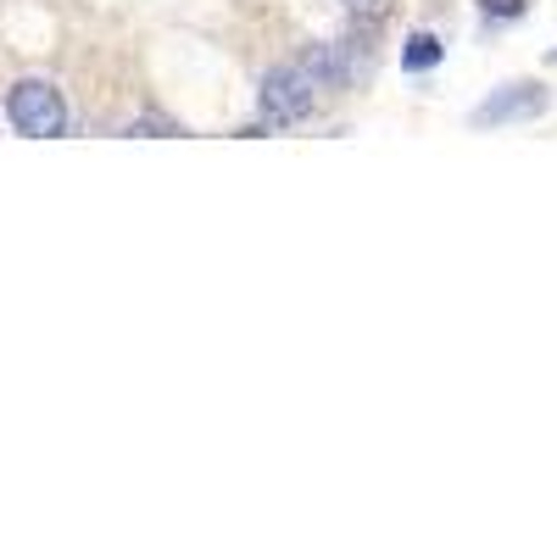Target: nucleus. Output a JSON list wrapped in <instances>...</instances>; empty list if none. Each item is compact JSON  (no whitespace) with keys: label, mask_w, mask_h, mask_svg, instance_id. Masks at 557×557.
I'll list each match as a JSON object with an SVG mask.
<instances>
[{"label":"nucleus","mask_w":557,"mask_h":557,"mask_svg":"<svg viewBox=\"0 0 557 557\" xmlns=\"http://www.w3.org/2000/svg\"><path fill=\"white\" fill-rule=\"evenodd\" d=\"M312 96L318 89L307 84V73L290 62V67H273L268 78H262V117L273 123V128H285V123H301L307 112H312Z\"/></svg>","instance_id":"obj_2"},{"label":"nucleus","mask_w":557,"mask_h":557,"mask_svg":"<svg viewBox=\"0 0 557 557\" xmlns=\"http://www.w3.org/2000/svg\"><path fill=\"white\" fill-rule=\"evenodd\" d=\"M441 57H446V45H441L435 34H412V39L401 45V67H412V73H430Z\"/></svg>","instance_id":"obj_5"},{"label":"nucleus","mask_w":557,"mask_h":557,"mask_svg":"<svg viewBox=\"0 0 557 557\" xmlns=\"http://www.w3.org/2000/svg\"><path fill=\"white\" fill-rule=\"evenodd\" d=\"M296 67L307 73V84L312 89H335V84H346L351 78V51L346 45H335V39H318V45H307V51L296 57Z\"/></svg>","instance_id":"obj_4"},{"label":"nucleus","mask_w":557,"mask_h":557,"mask_svg":"<svg viewBox=\"0 0 557 557\" xmlns=\"http://www.w3.org/2000/svg\"><path fill=\"white\" fill-rule=\"evenodd\" d=\"M7 117L28 139H57L67 128V101L51 78H17L12 96H7Z\"/></svg>","instance_id":"obj_1"},{"label":"nucleus","mask_w":557,"mask_h":557,"mask_svg":"<svg viewBox=\"0 0 557 557\" xmlns=\"http://www.w3.org/2000/svg\"><path fill=\"white\" fill-rule=\"evenodd\" d=\"M546 107H552V89H546V84H507V89H496L485 107L469 112V123H474V128H502V123L541 117Z\"/></svg>","instance_id":"obj_3"},{"label":"nucleus","mask_w":557,"mask_h":557,"mask_svg":"<svg viewBox=\"0 0 557 557\" xmlns=\"http://www.w3.org/2000/svg\"><path fill=\"white\" fill-rule=\"evenodd\" d=\"M552 62H557V51H552Z\"/></svg>","instance_id":"obj_9"},{"label":"nucleus","mask_w":557,"mask_h":557,"mask_svg":"<svg viewBox=\"0 0 557 557\" xmlns=\"http://www.w3.org/2000/svg\"><path fill=\"white\" fill-rule=\"evenodd\" d=\"M346 12L357 23H385L391 17V0H346Z\"/></svg>","instance_id":"obj_7"},{"label":"nucleus","mask_w":557,"mask_h":557,"mask_svg":"<svg viewBox=\"0 0 557 557\" xmlns=\"http://www.w3.org/2000/svg\"><path fill=\"white\" fill-rule=\"evenodd\" d=\"M128 134H146V139H168V134H184L173 117H162V112H146V117H134L128 123Z\"/></svg>","instance_id":"obj_6"},{"label":"nucleus","mask_w":557,"mask_h":557,"mask_svg":"<svg viewBox=\"0 0 557 557\" xmlns=\"http://www.w3.org/2000/svg\"><path fill=\"white\" fill-rule=\"evenodd\" d=\"M485 17H524V0H480Z\"/></svg>","instance_id":"obj_8"}]
</instances>
